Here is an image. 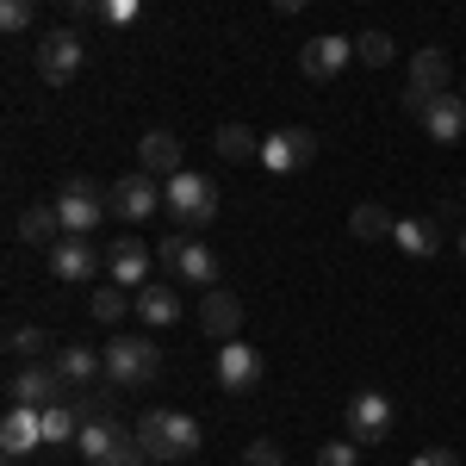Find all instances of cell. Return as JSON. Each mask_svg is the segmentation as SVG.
Wrapping results in <instances>:
<instances>
[{"instance_id":"e575fe53","label":"cell","mask_w":466,"mask_h":466,"mask_svg":"<svg viewBox=\"0 0 466 466\" xmlns=\"http://www.w3.org/2000/svg\"><path fill=\"white\" fill-rule=\"evenodd\" d=\"M410 466H461V454H454V448H423Z\"/></svg>"},{"instance_id":"9c48e42d","label":"cell","mask_w":466,"mask_h":466,"mask_svg":"<svg viewBox=\"0 0 466 466\" xmlns=\"http://www.w3.org/2000/svg\"><path fill=\"white\" fill-rule=\"evenodd\" d=\"M311 162H318V131H305V125H287V131L261 137V168H274V175H299Z\"/></svg>"},{"instance_id":"8d00e7d4","label":"cell","mask_w":466,"mask_h":466,"mask_svg":"<svg viewBox=\"0 0 466 466\" xmlns=\"http://www.w3.org/2000/svg\"><path fill=\"white\" fill-rule=\"evenodd\" d=\"M118 466H149V454H144V448H137V454H125V461H118Z\"/></svg>"},{"instance_id":"6da1fadb","label":"cell","mask_w":466,"mask_h":466,"mask_svg":"<svg viewBox=\"0 0 466 466\" xmlns=\"http://www.w3.org/2000/svg\"><path fill=\"white\" fill-rule=\"evenodd\" d=\"M137 448L149 461H187L199 448V423L187 410H144L137 417Z\"/></svg>"},{"instance_id":"5b68a950","label":"cell","mask_w":466,"mask_h":466,"mask_svg":"<svg viewBox=\"0 0 466 466\" xmlns=\"http://www.w3.org/2000/svg\"><path fill=\"white\" fill-rule=\"evenodd\" d=\"M75 448H81V461H87V466H118L125 454H137V430H125L112 410H106V417H81Z\"/></svg>"},{"instance_id":"f546056e","label":"cell","mask_w":466,"mask_h":466,"mask_svg":"<svg viewBox=\"0 0 466 466\" xmlns=\"http://www.w3.org/2000/svg\"><path fill=\"white\" fill-rule=\"evenodd\" d=\"M392 56H398V44L386 32H360L355 37V63H367V69H386Z\"/></svg>"},{"instance_id":"4316f807","label":"cell","mask_w":466,"mask_h":466,"mask_svg":"<svg viewBox=\"0 0 466 466\" xmlns=\"http://www.w3.org/2000/svg\"><path fill=\"white\" fill-rule=\"evenodd\" d=\"M37 423H44V441H75L81 435V404H69V398L63 404H44Z\"/></svg>"},{"instance_id":"7c38bea8","label":"cell","mask_w":466,"mask_h":466,"mask_svg":"<svg viewBox=\"0 0 466 466\" xmlns=\"http://www.w3.org/2000/svg\"><path fill=\"white\" fill-rule=\"evenodd\" d=\"M435 94H448V50H417L410 56V87H404V106L423 118V106H430Z\"/></svg>"},{"instance_id":"7a4b0ae2","label":"cell","mask_w":466,"mask_h":466,"mask_svg":"<svg viewBox=\"0 0 466 466\" xmlns=\"http://www.w3.org/2000/svg\"><path fill=\"white\" fill-rule=\"evenodd\" d=\"M162 373V349L149 336H112L106 342V386L131 392V386H149Z\"/></svg>"},{"instance_id":"30bf717a","label":"cell","mask_w":466,"mask_h":466,"mask_svg":"<svg viewBox=\"0 0 466 466\" xmlns=\"http://www.w3.org/2000/svg\"><path fill=\"white\" fill-rule=\"evenodd\" d=\"M162 268L180 287H218V255L206 243H193V237H168L162 243Z\"/></svg>"},{"instance_id":"8fae6325","label":"cell","mask_w":466,"mask_h":466,"mask_svg":"<svg viewBox=\"0 0 466 466\" xmlns=\"http://www.w3.org/2000/svg\"><path fill=\"white\" fill-rule=\"evenodd\" d=\"M168 206L162 199V187H156V175H125V180H112V218H125V224H144V218H156Z\"/></svg>"},{"instance_id":"603a6c76","label":"cell","mask_w":466,"mask_h":466,"mask_svg":"<svg viewBox=\"0 0 466 466\" xmlns=\"http://www.w3.org/2000/svg\"><path fill=\"white\" fill-rule=\"evenodd\" d=\"M137 323H149V329H175L180 323L175 287H137Z\"/></svg>"},{"instance_id":"8992f818","label":"cell","mask_w":466,"mask_h":466,"mask_svg":"<svg viewBox=\"0 0 466 466\" xmlns=\"http://www.w3.org/2000/svg\"><path fill=\"white\" fill-rule=\"evenodd\" d=\"M81 63H87V44H81V32H37V81L44 87H69L75 75H81Z\"/></svg>"},{"instance_id":"83f0119b","label":"cell","mask_w":466,"mask_h":466,"mask_svg":"<svg viewBox=\"0 0 466 466\" xmlns=\"http://www.w3.org/2000/svg\"><path fill=\"white\" fill-rule=\"evenodd\" d=\"M392 224H398V218L386 212V206H355V212H349V230H355L360 243H380V237H392Z\"/></svg>"},{"instance_id":"f35d334b","label":"cell","mask_w":466,"mask_h":466,"mask_svg":"<svg viewBox=\"0 0 466 466\" xmlns=\"http://www.w3.org/2000/svg\"><path fill=\"white\" fill-rule=\"evenodd\" d=\"M6 466H25V461H19V454H6Z\"/></svg>"},{"instance_id":"d6a6232c","label":"cell","mask_w":466,"mask_h":466,"mask_svg":"<svg viewBox=\"0 0 466 466\" xmlns=\"http://www.w3.org/2000/svg\"><path fill=\"white\" fill-rule=\"evenodd\" d=\"M32 13H37V0H0V25H6V32H25Z\"/></svg>"},{"instance_id":"2e32d148","label":"cell","mask_w":466,"mask_h":466,"mask_svg":"<svg viewBox=\"0 0 466 466\" xmlns=\"http://www.w3.org/2000/svg\"><path fill=\"white\" fill-rule=\"evenodd\" d=\"M199 329L218 336V342H237L243 336V299L224 292V287H206V299H199Z\"/></svg>"},{"instance_id":"ac0fdd59","label":"cell","mask_w":466,"mask_h":466,"mask_svg":"<svg viewBox=\"0 0 466 466\" xmlns=\"http://www.w3.org/2000/svg\"><path fill=\"white\" fill-rule=\"evenodd\" d=\"M32 448H44V423H37L32 404H13L6 410V423H0V454H32Z\"/></svg>"},{"instance_id":"7402d4cb","label":"cell","mask_w":466,"mask_h":466,"mask_svg":"<svg viewBox=\"0 0 466 466\" xmlns=\"http://www.w3.org/2000/svg\"><path fill=\"white\" fill-rule=\"evenodd\" d=\"M50 360H56V373H63L69 386H94V380L106 373V355H94L87 342H69V349H56Z\"/></svg>"},{"instance_id":"60d3db41","label":"cell","mask_w":466,"mask_h":466,"mask_svg":"<svg viewBox=\"0 0 466 466\" xmlns=\"http://www.w3.org/2000/svg\"><path fill=\"white\" fill-rule=\"evenodd\" d=\"M461 94H466V87H461Z\"/></svg>"},{"instance_id":"ffe728a7","label":"cell","mask_w":466,"mask_h":466,"mask_svg":"<svg viewBox=\"0 0 466 466\" xmlns=\"http://www.w3.org/2000/svg\"><path fill=\"white\" fill-rule=\"evenodd\" d=\"M137 168H144V175H180V137L175 131H144V137H137Z\"/></svg>"},{"instance_id":"836d02e7","label":"cell","mask_w":466,"mask_h":466,"mask_svg":"<svg viewBox=\"0 0 466 466\" xmlns=\"http://www.w3.org/2000/svg\"><path fill=\"white\" fill-rule=\"evenodd\" d=\"M243 466H280V441H249V454H243Z\"/></svg>"},{"instance_id":"d590c367","label":"cell","mask_w":466,"mask_h":466,"mask_svg":"<svg viewBox=\"0 0 466 466\" xmlns=\"http://www.w3.org/2000/svg\"><path fill=\"white\" fill-rule=\"evenodd\" d=\"M274 6H280V13H305L311 0H274Z\"/></svg>"},{"instance_id":"4fadbf2b","label":"cell","mask_w":466,"mask_h":466,"mask_svg":"<svg viewBox=\"0 0 466 466\" xmlns=\"http://www.w3.org/2000/svg\"><path fill=\"white\" fill-rule=\"evenodd\" d=\"M349 63H355V37H336V32L311 37V44L299 50V69H305V81H336Z\"/></svg>"},{"instance_id":"d4e9b609","label":"cell","mask_w":466,"mask_h":466,"mask_svg":"<svg viewBox=\"0 0 466 466\" xmlns=\"http://www.w3.org/2000/svg\"><path fill=\"white\" fill-rule=\"evenodd\" d=\"M212 149L224 156V162H261V137H255L249 125H218Z\"/></svg>"},{"instance_id":"ba28073f","label":"cell","mask_w":466,"mask_h":466,"mask_svg":"<svg viewBox=\"0 0 466 466\" xmlns=\"http://www.w3.org/2000/svg\"><path fill=\"white\" fill-rule=\"evenodd\" d=\"M342 435L360 441V448H380V441L392 435V398L386 392H355L349 410H342Z\"/></svg>"},{"instance_id":"484cf974","label":"cell","mask_w":466,"mask_h":466,"mask_svg":"<svg viewBox=\"0 0 466 466\" xmlns=\"http://www.w3.org/2000/svg\"><path fill=\"white\" fill-rule=\"evenodd\" d=\"M6 355L19 360V367H25V360H44V355H50V329H37V323H13V329H6Z\"/></svg>"},{"instance_id":"277c9868","label":"cell","mask_w":466,"mask_h":466,"mask_svg":"<svg viewBox=\"0 0 466 466\" xmlns=\"http://www.w3.org/2000/svg\"><path fill=\"white\" fill-rule=\"evenodd\" d=\"M56 212H63V230H69V237H94L100 218L112 212V187L75 175V180H63V193H56Z\"/></svg>"},{"instance_id":"52a82bcc","label":"cell","mask_w":466,"mask_h":466,"mask_svg":"<svg viewBox=\"0 0 466 466\" xmlns=\"http://www.w3.org/2000/svg\"><path fill=\"white\" fill-rule=\"evenodd\" d=\"M75 386L56 373V360H25L13 380H6V398L13 404H32V410H44V404H63Z\"/></svg>"},{"instance_id":"cb8c5ba5","label":"cell","mask_w":466,"mask_h":466,"mask_svg":"<svg viewBox=\"0 0 466 466\" xmlns=\"http://www.w3.org/2000/svg\"><path fill=\"white\" fill-rule=\"evenodd\" d=\"M392 243H398L404 255H417V261H430L441 237H435V224H430V218H398V224H392Z\"/></svg>"},{"instance_id":"5bb4252c","label":"cell","mask_w":466,"mask_h":466,"mask_svg":"<svg viewBox=\"0 0 466 466\" xmlns=\"http://www.w3.org/2000/svg\"><path fill=\"white\" fill-rule=\"evenodd\" d=\"M50 274H56L63 287H94L100 249H94L87 237H63V243H50Z\"/></svg>"},{"instance_id":"d6986e66","label":"cell","mask_w":466,"mask_h":466,"mask_svg":"<svg viewBox=\"0 0 466 466\" xmlns=\"http://www.w3.org/2000/svg\"><path fill=\"white\" fill-rule=\"evenodd\" d=\"M106 268H112V287H149V249L137 237H118L106 249Z\"/></svg>"},{"instance_id":"4dcf8cb0","label":"cell","mask_w":466,"mask_h":466,"mask_svg":"<svg viewBox=\"0 0 466 466\" xmlns=\"http://www.w3.org/2000/svg\"><path fill=\"white\" fill-rule=\"evenodd\" d=\"M144 13V0H94V19L100 25H131Z\"/></svg>"},{"instance_id":"e0dca14e","label":"cell","mask_w":466,"mask_h":466,"mask_svg":"<svg viewBox=\"0 0 466 466\" xmlns=\"http://www.w3.org/2000/svg\"><path fill=\"white\" fill-rule=\"evenodd\" d=\"M423 131L435 144H466V94H435L423 106Z\"/></svg>"},{"instance_id":"3957f363","label":"cell","mask_w":466,"mask_h":466,"mask_svg":"<svg viewBox=\"0 0 466 466\" xmlns=\"http://www.w3.org/2000/svg\"><path fill=\"white\" fill-rule=\"evenodd\" d=\"M162 199H168V212L180 218V230H199V224H212V218H218V180L180 168V175L162 180Z\"/></svg>"},{"instance_id":"f1b7e54d","label":"cell","mask_w":466,"mask_h":466,"mask_svg":"<svg viewBox=\"0 0 466 466\" xmlns=\"http://www.w3.org/2000/svg\"><path fill=\"white\" fill-rule=\"evenodd\" d=\"M131 305H137V299H131L125 287H94V299H87V311H94L100 323H118Z\"/></svg>"},{"instance_id":"74e56055","label":"cell","mask_w":466,"mask_h":466,"mask_svg":"<svg viewBox=\"0 0 466 466\" xmlns=\"http://www.w3.org/2000/svg\"><path fill=\"white\" fill-rule=\"evenodd\" d=\"M56 6H75V13H87V0H56Z\"/></svg>"},{"instance_id":"44dd1931","label":"cell","mask_w":466,"mask_h":466,"mask_svg":"<svg viewBox=\"0 0 466 466\" xmlns=\"http://www.w3.org/2000/svg\"><path fill=\"white\" fill-rule=\"evenodd\" d=\"M19 237L32 243V249H50V243H63L69 230H63V212H56V199H37L19 212Z\"/></svg>"},{"instance_id":"ab89813d","label":"cell","mask_w":466,"mask_h":466,"mask_svg":"<svg viewBox=\"0 0 466 466\" xmlns=\"http://www.w3.org/2000/svg\"><path fill=\"white\" fill-rule=\"evenodd\" d=\"M461 261H466V230H461Z\"/></svg>"},{"instance_id":"1f68e13d","label":"cell","mask_w":466,"mask_h":466,"mask_svg":"<svg viewBox=\"0 0 466 466\" xmlns=\"http://www.w3.org/2000/svg\"><path fill=\"white\" fill-rule=\"evenodd\" d=\"M318 466H360V441H349V435H342V441H323Z\"/></svg>"},{"instance_id":"9a60e30c","label":"cell","mask_w":466,"mask_h":466,"mask_svg":"<svg viewBox=\"0 0 466 466\" xmlns=\"http://www.w3.org/2000/svg\"><path fill=\"white\" fill-rule=\"evenodd\" d=\"M261 373H268V367H261V355H255L243 336L218 349V386H224V392H255V386H261Z\"/></svg>"}]
</instances>
